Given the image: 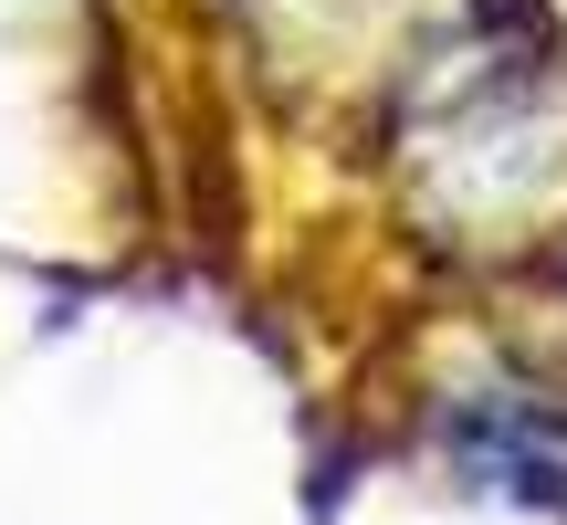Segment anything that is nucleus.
<instances>
[{
  "instance_id": "1",
  "label": "nucleus",
  "mask_w": 567,
  "mask_h": 525,
  "mask_svg": "<svg viewBox=\"0 0 567 525\" xmlns=\"http://www.w3.org/2000/svg\"><path fill=\"white\" fill-rule=\"evenodd\" d=\"M379 168L452 262H526L567 231V21L557 0H442L379 63Z\"/></svg>"
}]
</instances>
